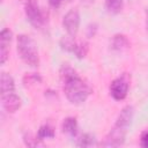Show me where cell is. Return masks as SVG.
Masks as SVG:
<instances>
[{
  "label": "cell",
  "instance_id": "cell-1",
  "mask_svg": "<svg viewBox=\"0 0 148 148\" xmlns=\"http://www.w3.org/2000/svg\"><path fill=\"white\" fill-rule=\"evenodd\" d=\"M60 77L64 86L66 98L72 104H82L92 92L91 87L68 65H64L60 69Z\"/></svg>",
  "mask_w": 148,
  "mask_h": 148
},
{
  "label": "cell",
  "instance_id": "cell-2",
  "mask_svg": "<svg viewBox=\"0 0 148 148\" xmlns=\"http://www.w3.org/2000/svg\"><path fill=\"white\" fill-rule=\"evenodd\" d=\"M134 116V108L132 105H126L120 111L113 127L105 136L102 146L104 147H119L124 143L128 128L131 127Z\"/></svg>",
  "mask_w": 148,
  "mask_h": 148
},
{
  "label": "cell",
  "instance_id": "cell-3",
  "mask_svg": "<svg viewBox=\"0 0 148 148\" xmlns=\"http://www.w3.org/2000/svg\"><path fill=\"white\" fill-rule=\"evenodd\" d=\"M17 53L20 58L29 66L37 67L39 65V56L35 40L24 34L17 36Z\"/></svg>",
  "mask_w": 148,
  "mask_h": 148
},
{
  "label": "cell",
  "instance_id": "cell-4",
  "mask_svg": "<svg viewBox=\"0 0 148 148\" xmlns=\"http://www.w3.org/2000/svg\"><path fill=\"white\" fill-rule=\"evenodd\" d=\"M24 13L29 23L35 28H40L45 23L44 14L39 7L38 0H25Z\"/></svg>",
  "mask_w": 148,
  "mask_h": 148
},
{
  "label": "cell",
  "instance_id": "cell-5",
  "mask_svg": "<svg viewBox=\"0 0 148 148\" xmlns=\"http://www.w3.org/2000/svg\"><path fill=\"white\" fill-rule=\"evenodd\" d=\"M128 88H130V76L126 73H124L123 75L118 76L110 83L109 91L113 99L123 101L126 98L128 94Z\"/></svg>",
  "mask_w": 148,
  "mask_h": 148
},
{
  "label": "cell",
  "instance_id": "cell-6",
  "mask_svg": "<svg viewBox=\"0 0 148 148\" xmlns=\"http://www.w3.org/2000/svg\"><path fill=\"white\" fill-rule=\"evenodd\" d=\"M60 46L62 50L74 53L79 59H82L88 53V43L86 42H75L72 36L64 37L60 42Z\"/></svg>",
  "mask_w": 148,
  "mask_h": 148
},
{
  "label": "cell",
  "instance_id": "cell-7",
  "mask_svg": "<svg viewBox=\"0 0 148 148\" xmlns=\"http://www.w3.org/2000/svg\"><path fill=\"white\" fill-rule=\"evenodd\" d=\"M80 25V15L76 9H71L68 10L65 16L62 17V27L67 31L68 36L74 37L79 30Z\"/></svg>",
  "mask_w": 148,
  "mask_h": 148
},
{
  "label": "cell",
  "instance_id": "cell-8",
  "mask_svg": "<svg viewBox=\"0 0 148 148\" xmlns=\"http://www.w3.org/2000/svg\"><path fill=\"white\" fill-rule=\"evenodd\" d=\"M13 32L8 28H3L0 32V64H5L9 54V44L12 42Z\"/></svg>",
  "mask_w": 148,
  "mask_h": 148
},
{
  "label": "cell",
  "instance_id": "cell-9",
  "mask_svg": "<svg viewBox=\"0 0 148 148\" xmlns=\"http://www.w3.org/2000/svg\"><path fill=\"white\" fill-rule=\"evenodd\" d=\"M1 101H2L3 109L9 113H14L21 106V98L14 92L1 95Z\"/></svg>",
  "mask_w": 148,
  "mask_h": 148
},
{
  "label": "cell",
  "instance_id": "cell-10",
  "mask_svg": "<svg viewBox=\"0 0 148 148\" xmlns=\"http://www.w3.org/2000/svg\"><path fill=\"white\" fill-rule=\"evenodd\" d=\"M14 89H15V83H14L13 77L9 74L5 73V72L1 73V76H0V91H1V95L14 92Z\"/></svg>",
  "mask_w": 148,
  "mask_h": 148
},
{
  "label": "cell",
  "instance_id": "cell-11",
  "mask_svg": "<svg viewBox=\"0 0 148 148\" xmlns=\"http://www.w3.org/2000/svg\"><path fill=\"white\" fill-rule=\"evenodd\" d=\"M77 121L76 118L74 117H67L64 119L62 124H61V130L64 133L71 135V136H75L77 134Z\"/></svg>",
  "mask_w": 148,
  "mask_h": 148
},
{
  "label": "cell",
  "instance_id": "cell-12",
  "mask_svg": "<svg viewBox=\"0 0 148 148\" xmlns=\"http://www.w3.org/2000/svg\"><path fill=\"white\" fill-rule=\"evenodd\" d=\"M111 47L116 51H123L130 47V40L128 38L123 34H117L113 36L111 42Z\"/></svg>",
  "mask_w": 148,
  "mask_h": 148
},
{
  "label": "cell",
  "instance_id": "cell-13",
  "mask_svg": "<svg viewBox=\"0 0 148 148\" xmlns=\"http://www.w3.org/2000/svg\"><path fill=\"white\" fill-rule=\"evenodd\" d=\"M54 135H56V133H54L53 127L50 126V125H47V124L42 125V126L39 127L38 132H37V139H38L39 141L45 140V139H53Z\"/></svg>",
  "mask_w": 148,
  "mask_h": 148
},
{
  "label": "cell",
  "instance_id": "cell-14",
  "mask_svg": "<svg viewBox=\"0 0 148 148\" xmlns=\"http://www.w3.org/2000/svg\"><path fill=\"white\" fill-rule=\"evenodd\" d=\"M124 0H105V7L109 13L111 14H117L123 8Z\"/></svg>",
  "mask_w": 148,
  "mask_h": 148
},
{
  "label": "cell",
  "instance_id": "cell-15",
  "mask_svg": "<svg viewBox=\"0 0 148 148\" xmlns=\"http://www.w3.org/2000/svg\"><path fill=\"white\" fill-rule=\"evenodd\" d=\"M95 145V136L89 134V133H84L80 136V139H77L76 146L79 147H90Z\"/></svg>",
  "mask_w": 148,
  "mask_h": 148
},
{
  "label": "cell",
  "instance_id": "cell-16",
  "mask_svg": "<svg viewBox=\"0 0 148 148\" xmlns=\"http://www.w3.org/2000/svg\"><path fill=\"white\" fill-rule=\"evenodd\" d=\"M140 145L143 148H148V131H145L140 138Z\"/></svg>",
  "mask_w": 148,
  "mask_h": 148
},
{
  "label": "cell",
  "instance_id": "cell-17",
  "mask_svg": "<svg viewBox=\"0 0 148 148\" xmlns=\"http://www.w3.org/2000/svg\"><path fill=\"white\" fill-rule=\"evenodd\" d=\"M96 27H97L96 24H90V25L88 27V29H87V35H88V37H92V36L95 35V32H96V30H97Z\"/></svg>",
  "mask_w": 148,
  "mask_h": 148
},
{
  "label": "cell",
  "instance_id": "cell-18",
  "mask_svg": "<svg viewBox=\"0 0 148 148\" xmlns=\"http://www.w3.org/2000/svg\"><path fill=\"white\" fill-rule=\"evenodd\" d=\"M47 1H49V5H50L52 8L57 9V8H59V7H60V5H61V1H62V0H47Z\"/></svg>",
  "mask_w": 148,
  "mask_h": 148
},
{
  "label": "cell",
  "instance_id": "cell-19",
  "mask_svg": "<svg viewBox=\"0 0 148 148\" xmlns=\"http://www.w3.org/2000/svg\"><path fill=\"white\" fill-rule=\"evenodd\" d=\"M146 31L148 32V9H147V13H146Z\"/></svg>",
  "mask_w": 148,
  "mask_h": 148
}]
</instances>
